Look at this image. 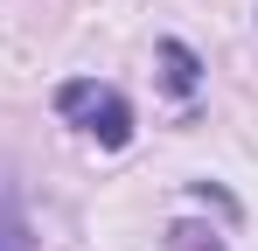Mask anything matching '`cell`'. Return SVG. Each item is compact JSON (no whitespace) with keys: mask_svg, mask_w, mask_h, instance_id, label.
<instances>
[{"mask_svg":"<svg viewBox=\"0 0 258 251\" xmlns=\"http://www.w3.org/2000/svg\"><path fill=\"white\" fill-rule=\"evenodd\" d=\"M56 112L77 126V133H91L98 147H126L133 140V105L112 91V84H91V77L63 84V91H56Z\"/></svg>","mask_w":258,"mask_h":251,"instance_id":"obj_1","label":"cell"},{"mask_svg":"<svg viewBox=\"0 0 258 251\" xmlns=\"http://www.w3.org/2000/svg\"><path fill=\"white\" fill-rule=\"evenodd\" d=\"M0 251H28V230H21V216L7 203V189H0Z\"/></svg>","mask_w":258,"mask_h":251,"instance_id":"obj_2","label":"cell"},{"mask_svg":"<svg viewBox=\"0 0 258 251\" xmlns=\"http://www.w3.org/2000/svg\"><path fill=\"white\" fill-rule=\"evenodd\" d=\"M161 56H168V77H174V91H188V84H196V56H188L181 42H168Z\"/></svg>","mask_w":258,"mask_h":251,"instance_id":"obj_3","label":"cell"}]
</instances>
